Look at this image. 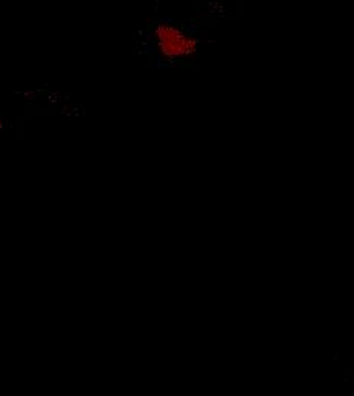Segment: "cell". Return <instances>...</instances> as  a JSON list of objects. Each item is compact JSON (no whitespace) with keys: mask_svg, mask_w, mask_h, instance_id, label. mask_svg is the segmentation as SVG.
Instances as JSON below:
<instances>
[{"mask_svg":"<svg viewBox=\"0 0 354 396\" xmlns=\"http://www.w3.org/2000/svg\"><path fill=\"white\" fill-rule=\"evenodd\" d=\"M153 45L159 58L173 62L192 57L199 49V38L175 23L161 22L153 31Z\"/></svg>","mask_w":354,"mask_h":396,"instance_id":"cell-1","label":"cell"}]
</instances>
